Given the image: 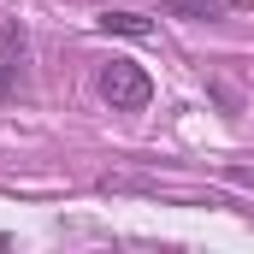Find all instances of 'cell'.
Here are the masks:
<instances>
[{
	"label": "cell",
	"instance_id": "1",
	"mask_svg": "<svg viewBox=\"0 0 254 254\" xmlns=\"http://www.w3.org/2000/svg\"><path fill=\"white\" fill-rule=\"evenodd\" d=\"M101 95H107V107L113 113H142L148 101H154V83H148V71L130 60H113L101 65Z\"/></svg>",
	"mask_w": 254,
	"mask_h": 254
},
{
	"label": "cell",
	"instance_id": "2",
	"mask_svg": "<svg viewBox=\"0 0 254 254\" xmlns=\"http://www.w3.org/2000/svg\"><path fill=\"white\" fill-rule=\"evenodd\" d=\"M101 30H107V36H130V42L154 36V24H148L142 12H101Z\"/></svg>",
	"mask_w": 254,
	"mask_h": 254
},
{
	"label": "cell",
	"instance_id": "3",
	"mask_svg": "<svg viewBox=\"0 0 254 254\" xmlns=\"http://www.w3.org/2000/svg\"><path fill=\"white\" fill-rule=\"evenodd\" d=\"M172 6V18H225L237 0H166Z\"/></svg>",
	"mask_w": 254,
	"mask_h": 254
},
{
	"label": "cell",
	"instance_id": "4",
	"mask_svg": "<svg viewBox=\"0 0 254 254\" xmlns=\"http://www.w3.org/2000/svg\"><path fill=\"white\" fill-rule=\"evenodd\" d=\"M6 89H12V65L0 60V95H6Z\"/></svg>",
	"mask_w": 254,
	"mask_h": 254
}]
</instances>
